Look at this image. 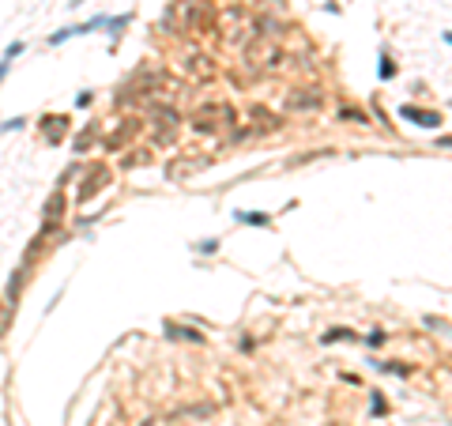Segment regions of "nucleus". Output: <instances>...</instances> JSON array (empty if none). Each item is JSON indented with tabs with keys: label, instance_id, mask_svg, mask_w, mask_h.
Wrapping results in <instances>:
<instances>
[{
	"label": "nucleus",
	"instance_id": "20e7f679",
	"mask_svg": "<svg viewBox=\"0 0 452 426\" xmlns=\"http://www.w3.org/2000/svg\"><path fill=\"white\" fill-rule=\"evenodd\" d=\"M155 125H159V144H170L178 136V114L173 109H159L155 114Z\"/></svg>",
	"mask_w": 452,
	"mask_h": 426
},
{
	"label": "nucleus",
	"instance_id": "1a4fd4ad",
	"mask_svg": "<svg viewBox=\"0 0 452 426\" xmlns=\"http://www.w3.org/2000/svg\"><path fill=\"white\" fill-rule=\"evenodd\" d=\"M61 208H64V197H61V192H53V197H49V208H45V215H49V219H61Z\"/></svg>",
	"mask_w": 452,
	"mask_h": 426
},
{
	"label": "nucleus",
	"instance_id": "9b49d317",
	"mask_svg": "<svg viewBox=\"0 0 452 426\" xmlns=\"http://www.w3.org/2000/svg\"><path fill=\"white\" fill-rule=\"evenodd\" d=\"M61 132H64V121H61V117H53V121H49V140H61Z\"/></svg>",
	"mask_w": 452,
	"mask_h": 426
},
{
	"label": "nucleus",
	"instance_id": "7ed1b4c3",
	"mask_svg": "<svg viewBox=\"0 0 452 426\" xmlns=\"http://www.w3.org/2000/svg\"><path fill=\"white\" fill-rule=\"evenodd\" d=\"M106 185H109V170H106L102 162L91 166V170H87V181H83V189H79V197H76V200H79V204H83V200H91L95 192H102Z\"/></svg>",
	"mask_w": 452,
	"mask_h": 426
},
{
	"label": "nucleus",
	"instance_id": "f03ea898",
	"mask_svg": "<svg viewBox=\"0 0 452 426\" xmlns=\"http://www.w3.org/2000/svg\"><path fill=\"white\" fill-rule=\"evenodd\" d=\"M245 57H249V64H260V68H272V64H279V45L275 42H253L245 50Z\"/></svg>",
	"mask_w": 452,
	"mask_h": 426
},
{
	"label": "nucleus",
	"instance_id": "423d86ee",
	"mask_svg": "<svg viewBox=\"0 0 452 426\" xmlns=\"http://www.w3.org/2000/svg\"><path fill=\"white\" fill-rule=\"evenodd\" d=\"M403 117H411V121H422L426 128L441 125V117H437V114H426V109H414V106H403Z\"/></svg>",
	"mask_w": 452,
	"mask_h": 426
},
{
	"label": "nucleus",
	"instance_id": "39448f33",
	"mask_svg": "<svg viewBox=\"0 0 452 426\" xmlns=\"http://www.w3.org/2000/svg\"><path fill=\"white\" fill-rule=\"evenodd\" d=\"M287 106L290 109H313V106H320V95L317 91H294V95L287 98Z\"/></svg>",
	"mask_w": 452,
	"mask_h": 426
},
{
	"label": "nucleus",
	"instance_id": "f8f14e48",
	"mask_svg": "<svg viewBox=\"0 0 452 426\" xmlns=\"http://www.w3.org/2000/svg\"><path fill=\"white\" fill-rule=\"evenodd\" d=\"M325 340H328V344H332V340H350V332H343V328H336V332H328Z\"/></svg>",
	"mask_w": 452,
	"mask_h": 426
},
{
	"label": "nucleus",
	"instance_id": "9d476101",
	"mask_svg": "<svg viewBox=\"0 0 452 426\" xmlns=\"http://www.w3.org/2000/svg\"><path fill=\"white\" fill-rule=\"evenodd\" d=\"M166 332H173L178 340H200V332H189V328H173V325H166Z\"/></svg>",
	"mask_w": 452,
	"mask_h": 426
},
{
	"label": "nucleus",
	"instance_id": "6e6552de",
	"mask_svg": "<svg viewBox=\"0 0 452 426\" xmlns=\"http://www.w3.org/2000/svg\"><path fill=\"white\" fill-rule=\"evenodd\" d=\"M132 128H136V121H125V128H121V132H114V136H109L106 147H121V144L128 140V136H132Z\"/></svg>",
	"mask_w": 452,
	"mask_h": 426
},
{
	"label": "nucleus",
	"instance_id": "f257e3e1",
	"mask_svg": "<svg viewBox=\"0 0 452 426\" xmlns=\"http://www.w3.org/2000/svg\"><path fill=\"white\" fill-rule=\"evenodd\" d=\"M219 125H234V109L226 106V102H204V106L192 114V128H200V132H211V128Z\"/></svg>",
	"mask_w": 452,
	"mask_h": 426
},
{
	"label": "nucleus",
	"instance_id": "0eeeda50",
	"mask_svg": "<svg viewBox=\"0 0 452 426\" xmlns=\"http://www.w3.org/2000/svg\"><path fill=\"white\" fill-rule=\"evenodd\" d=\"M189 72H192V76H200V79H208L215 68H211L208 57H189Z\"/></svg>",
	"mask_w": 452,
	"mask_h": 426
}]
</instances>
